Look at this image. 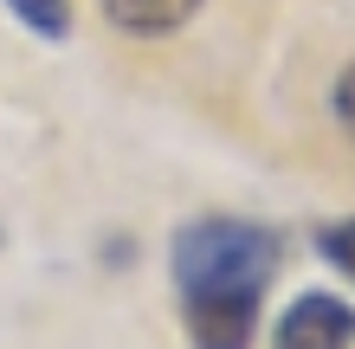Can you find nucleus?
<instances>
[{"label": "nucleus", "mask_w": 355, "mask_h": 349, "mask_svg": "<svg viewBox=\"0 0 355 349\" xmlns=\"http://www.w3.org/2000/svg\"><path fill=\"white\" fill-rule=\"evenodd\" d=\"M317 253L336 265L343 278H355V220H336V227H323V233H317Z\"/></svg>", "instance_id": "423d86ee"}, {"label": "nucleus", "mask_w": 355, "mask_h": 349, "mask_svg": "<svg viewBox=\"0 0 355 349\" xmlns=\"http://www.w3.org/2000/svg\"><path fill=\"white\" fill-rule=\"evenodd\" d=\"M175 284L181 298H259L278 272V233L252 220H187L175 233Z\"/></svg>", "instance_id": "f257e3e1"}, {"label": "nucleus", "mask_w": 355, "mask_h": 349, "mask_svg": "<svg viewBox=\"0 0 355 349\" xmlns=\"http://www.w3.org/2000/svg\"><path fill=\"white\" fill-rule=\"evenodd\" d=\"M278 349H355V311L329 291H304L271 330Z\"/></svg>", "instance_id": "f03ea898"}, {"label": "nucleus", "mask_w": 355, "mask_h": 349, "mask_svg": "<svg viewBox=\"0 0 355 349\" xmlns=\"http://www.w3.org/2000/svg\"><path fill=\"white\" fill-rule=\"evenodd\" d=\"M103 13L130 39H162V33H181L200 13V0H103Z\"/></svg>", "instance_id": "20e7f679"}, {"label": "nucleus", "mask_w": 355, "mask_h": 349, "mask_svg": "<svg viewBox=\"0 0 355 349\" xmlns=\"http://www.w3.org/2000/svg\"><path fill=\"white\" fill-rule=\"evenodd\" d=\"M329 104H336V123H343V130L355 136V65L336 78V97H329Z\"/></svg>", "instance_id": "0eeeda50"}, {"label": "nucleus", "mask_w": 355, "mask_h": 349, "mask_svg": "<svg viewBox=\"0 0 355 349\" xmlns=\"http://www.w3.org/2000/svg\"><path fill=\"white\" fill-rule=\"evenodd\" d=\"M7 13L39 39H65L71 33V0H7Z\"/></svg>", "instance_id": "39448f33"}, {"label": "nucleus", "mask_w": 355, "mask_h": 349, "mask_svg": "<svg viewBox=\"0 0 355 349\" xmlns=\"http://www.w3.org/2000/svg\"><path fill=\"white\" fill-rule=\"evenodd\" d=\"M194 349H252L259 298H181Z\"/></svg>", "instance_id": "7ed1b4c3"}]
</instances>
